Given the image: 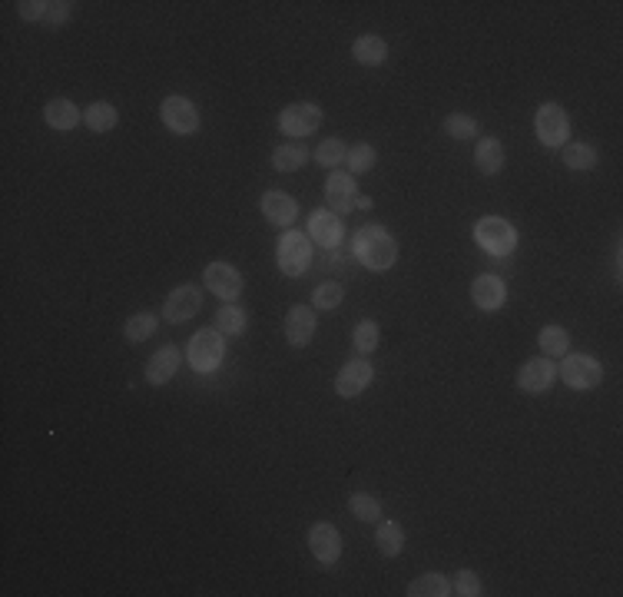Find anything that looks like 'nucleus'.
Listing matches in <instances>:
<instances>
[{"label":"nucleus","mask_w":623,"mask_h":597,"mask_svg":"<svg viewBox=\"0 0 623 597\" xmlns=\"http://www.w3.org/2000/svg\"><path fill=\"white\" fill-rule=\"evenodd\" d=\"M451 594H461V597H477L481 594V577L474 571H458L451 577Z\"/></svg>","instance_id":"37"},{"label":"nucleus","mask_w":623,"mask_h":597,"mask_svg":"<svg viewBox=\"0 0 623 597\" xmlns=\"http://www.w3.org/2000/svg\"><path fill=\"white\" fill-rule=\"evenodd\" d=\"M474 242H477L487 255H511L514 246H517V232H514V226L508 219L485 216V219H477V226H474Z\"/></svg>","instance_id":"3"},{"label":"nucleus","mask_w":623,"mask_h":597,"mask_svg":"<svg viewBox=\"0 0 623 597\" xmlns=\"http://www.w3.org/2000/svg\"><path fill=\"white\" fill-rule=\"evenodd\" d=\"M160 116L166 130H173L179 137H189V133H196L200 130V110H196V103L186 100V97H166L160 103Z\"/></svg>","instance_id":"8"},{"label":"nucleus","mask_w":623,"mask_h":597,"mask_svg":"<svg viewBox=\"0 0 623 597\" xmlns=\"http://www.w3.org/2000/svg\"><path fill=\"white\" fill-rule=\"evenodd\" d=\"M372 379H375V372H372V365H368V358L359 356L342 365V372H338V379H335V392L342 395V398H359V395L372 385Z\"/></svg>","instance_id":"14"},{"label":"nucleus","mask_w":623,"mask_h":597,"mask_svg":"<svg viewBox=\"0 0 623 597\" xmlns=\"http://www.w3.org/2000/svg\"><path fill=\"white\" fill-rule=\"evenodd\" d=\"M83 123H87L93 133H106V130H113L116 123H120V114H116V106L113 103H90L87 110H83Z\"/></svg>","instance_id":"25"},{"label":"nucleus","mask_w":623,"mask_h":597,"mask_svg":"<svg viewBox=\"0 0 623 597\" xmlns=\"http://www.w3.org/2000/svg\"><path fill=\"white\" fill-rule=\"evenodd\" d=\"M43 120H47L53 130L67 133V130H74L76 123L83 120V114L76 110L74 100H67V97H57V100H51L47 106H43Z\"/></svg>","instance_id":"21"},{"label":"nucleus","mask_w":623,"mask_h":597,"mask_svg":"<svg viewBox=\"0 0 623 597\" xmlns=\"http://www.w3.org/2000/svg\"><path fill=\"white\" fill-rule=\"evenodd\" d=\"M557 375L571 385L573 392H587V389H597L600 381H603V365L594 356L577 352V356H564Z\"/></svg>","instance_id":"6"},{"label":"nucleus","mask_w":623,"mask_h":597,"mask_svg":"<svg viewBox=\"0 0 623 597\" xmlns=\"http://www.w3.org/2000/svg\"><path fill=\"white\" fill-rule=\"evenodd\" d=\"M202 309V289L200 286H176L173 293L166 295V302H162V316L170 318V322H189L193 316H200Z\"/></svg>","instance_id":"11"},{"label":"nucleus","mask_w":623,"mask_h":597,"mask_svg":"<svg viewBox=\"0 0 623 597\" xmlns=\"http://www.w3.org/2000/svg\"><path fill=\"white\" fill-rule=\"evenodd\" d=\"M202 279H206V289L216 299H223V302H233L242 293V272L236 266H229V263H209L206 272H202Z\"/></svg>","instance_id":"12"},{"label":"nucleus","mask_w":623,"mask_h":597,"mask_svg":"<svg viewBox=\"0 0 623 597\" xmlns=\"http://www.w3.org/2000/svg\"><path fill=\"white\" fill-rule=\"evenodd\" d=\"M537 345H540V352L548 358H561L571 349V335H567L564 326H544L540 335H537Z\"/></svg>","instance_id":"26"},{"label":"nucleus","mask_w":623,"mask_h":597,"mask_svg":"<svg viewBox=\"0 0 623 597\" xmlns=\"http://www.w3.org/2000/svg\"><path fill=\"white\" fill-rule=\"evenodd\" d=\"M156 326H160V322H156L153 312H137L133 318H126V326H123L126 342H146L153 332H156Z\"/></svg>","instance_id":"31"},{"label":"nucleus","mask_w":623,"mask_h":597,"mask_svg":"<svg viewBox=\"0 0 623 597\" xmlns=\"http://www.w3.org/2000/svg\"><path fill=\"white\" fill-rule=\"evenodd\" d=\"M451 581L445 574H422L408 585V597H448Z\"/></svg>","instance_id":"27"},{"label":"nucleus","mask_w":623,"mask_h":597,"mask_svg":"<svg viewBox=\"0 0 623 597\" xmlns=\"http://www.w3.org/2000/svg\"><path fill=\"white\" fill-rule=\"evenodd\" d=\"M375 545L385 558H398L401 547H405V528L398 522H378V531H375Z\"/></svg>","instance_id":"24"},{"label":"nucleus","mask_w":623,"mask_h":597,"mask_svg":"<svg viewBox=\"0 0 623 597\" xmlns=\"http://www.w3.org/2000/svg\"><path fill=\"white\" fill-rule=\"evenodd\" d=\"M351 255L362 263L365 269H372V272H385L398 263V242L395 236L388 232L385 226H365L355 232V242H351Z\"/></svg>","instance_id":"1"},{"label":"nucleus","mask_w":623,"mask_h":597,"mask_svg":"<svg viewBox=\"0 0 623 597\" xmlns=\"http://www.w3.org/2000/svg\"><path fill=\"white\" fill-rule=\"evenodd\" d=\"M355 209H372V200H368V196H359V200H355Z\"/></svg>","instance_id":"40"},{"label":"nucleus","mask_w":623,"mask_h":597,"mask_svg":"<svg viewBox=\"0 0 623 597\" xmlns=\"http://www.w3.org/2000/svg\"><path fill=\"white\" fill-rule=\"evenodd\" d=\"M375 160H378V153H375V146H368V143H355V146H349V153H345V166H349L351 177L372 173Z\"/></svg>","instance_id":"30"},{"label":"nucleus","mask_w":623,"mask_h":597,"mask_svg":"<svg viewBox=\"0 0 623 597\" xmlns=\"http://www.w3.org/2000/svg\"><path fill=\"white\" fill-rule=\"evenodd\" d=\"M70 13H74V4L70 0H51L47 4V24H67L70 20Z\"/></svg>","instance_id":"39"},{"label":"nucleus","mask_w":623,"mask_h":597,"mask_svg":"<svg viewBox=\"0 0 623 597\" xmlns=\"http://www.w3.org/2000/svg\"><path fill=\"white\" fill-rule=\"evenodd\" d=\"M561 150H564V163L571 166V169H594L597 166V150L590 143H567Z\"/></svg>","instance_id":"33"},{"label":"nucleus","mask_w":623,"mask_h":597,"mask_svg":"<svg viewBox=\"0 0 623 597\" xmlns=\"http://www.w3.org/2000/svg\"><path fill=\"white\" fill-rule=\"evenodd\" d=\"M345 153H349V146H345V140H338V137H328V140H322L319 146H315V163L325 166V169H332L335 173V166L345 163Z\"/></svg>","instance_id":"29"},{"label":"nucleus","mask_w":623,"mask_h":597,"mask_svg":"<svg viewBox=\"0 0 623 597\" xmlns=\"http://www.w3.org/2000/svg\"><path fill=\"white\" fill-rule=\"evenodd\" d=\"M355 60L362 67H382L388 60V43L382 37H375V34H362V37L355 40Z\"/></svg>","instance_id":"22"},{"label":"nucleus","mask_w":623,"mask_h":597,"mask_svg":"<svg viewBox=\"0 0 623 597\" xmlns=\"http://www.w3.org/2000/svg\"><path fill=\"white\" fill-rule=\"evenodd\" d=\"M259 206H262V216L279 229H288L292 223H296V216H299V203L282 190H269L265 196H262Z\"/></svg>","instance_id":"16"},{"label":"nucleus","mask_w":623,"mask_h":597,"mask_svg":"<svg viewBox=\"0 0 623 597\" xmlns=\"http://www.w3.org/2000/svg\"><path fill=\"white\" fill-rule=\"evenodd\" d=\"M309 236L315 246H322V249H335L342 236H345V226H342V219L325 206V209H315L309 219Z\"/></svg>","instance_id":"15"},{"label":"nucleus","mask_w":623,"mask_h":597,"mask_svg":"<svg viewBox=\"0 0 623 597\" xmlns=\"http://www.w3.org/2000/svg\"><path fill=\"white\" fill-rule=\"evenodd\" d=\"M471 299L477 309H485V312H498L501 305L508 302V286H504V279H498V276H477V279L471 282Z\"/></svg>","instance_id":"18"},{"label":"nucleus","mask_w":623,"mask_h":597,"mask_svg":"<svg viewBox=\"0 0 623 597\" xmlns=\"http://www.w3.org/2000/svg\"><path fill=\"white\" fill-rule=\"evenodd\" d=\"M534 130H537V140L544 143L548 150L567 146L571 123H567V114H564L561 103H540V110H537V116H534Z\"/></svg>","instance_id":"4"},{"label":"nucleus","mask_w":623,"mask_h":597,"mask_svg":"<svg viewBox=\"0 0 623 597\" xmlns=\"http://www.w3.org/2000/svg\"><path fill=\"white\" fill-rule=\"evenodd\" d=\"M223 332L219 329H200L193 339H189V345H186V358H189V365L196 372H212L219 362H223Z\"/></svg>","instance_id":"5"},{"label":"nucleus","mask_w":623,"mask_h":597,"mask_svg":"<svg viewBox=\"0 0 623 597\" xmlns=\"http://www.w3.org/2000/svg\"><path fill=\"white\" fill-rule=\"evenodd\" d=\"M342 299H345V289H342L338 282H322V286L315 289V295H312V305H315V309H338Z\"/></svg>","instance_id":"36"},{"label":"nucleus","mask_w":623,"mask_h":597,"mask_svg":"<svg viewBox=\"0 0 623 597\" xmlns=\"http://www.w3.org/2000/svg\"><path fill=\"white\" fill-rule=\"evenodd\" d=\"M309 547L322 568H332L342 558V534L332 522H315L309 528Z\"/></svg>","instance_id":"9"},{"label":"nucleus","mask_w":623,"mask_h":597,"mask_svg":"<svg viewBox=\"0 0 623 597\" xmlns=\"http://www.w3.org/2000/svg\"><path fill=\"white\" fill-rule=\"evenodd\" d=\"M474 166H477L485 177H498L501 169H504V146H501L498 137L477 140V146H474Z\"/></svg>","instance_id":"20"},{"label":"nucleus","mask_w":623,"mask_h":597,"mask_svg":"<svg viewBox=\"0 0 623 597\" xmlns=\"http://www.w3.org/2000/svg\"><path fill=\"white\" fill-rule=\"evenodd\" d=\"M179 369V349L176 345H162L160 352L146 362V381L150 385H166Z\"/></svg>","instance_id":"19"},{"label":"nucleus","mask_w":623,"mask_h":597,"mask_svg":"<svg viewBox=\"0 0 623 597\" xmlns=\"http://www.w3.org/2000/svg\"><path fill=\"white\" fill-rule=\"evenodd\" d=\"M349 508H351V515H355L359 522H365V524L382 522V505H378V498H375V495L355 491V495L349 498Z\"/></svg>","instance_id":"32"},{"label":"nucleus","mask_w":623,"mask_h":597,"mask_svg":"<svg viewBox=\"0 0 623 597\" xmlns=\"http://www.w3.org/2000/svg\"><path fill=\"white\" fill-rule=\"evenodd\" d=\"M216 329L223 335H233V339L242 335L246 332V309H239L236 302H223L216 312Z\"/></svg>","instance_id":"28"},{"label":"nucleus","mask_w":623,"mask_h":597,"mask_svg":"<svg viewBox=\"0 0 623 597\" xmlns=\"http://www.w3.org/2000/svg\"><path fill=\"white\" fill-rule=\"evenodd\" d=\"M557 379V365H554V358L540 356V358H527L517 372V389L527 395H540L548 392L550 385Z\"/></svg>","instance_id":"13"},{"label":"nucleus","mask_w":623,"mask_h":597,"mask_svg":"<svg viewBox=\"0 0 623 597\" xmlns=\"http://www.w3.org/2000/svg\"><path fill=\"white\" fill-rule=\"evenodd\" d=\"M351 342H355V352L362 358H368L378 349V326H375L372 318H362L359 326H355V335H351Z\"/></svg>","instance_id":"34"},{"label":"nucleus","mask_w":623,"mask_h":597,"mask_svg":"<svg viewBox=\"0 0 623 597\" xmlns=\"http://www.w3.org/2000/svg\"><path fill=\"white\" fill-rule=\"evenodd\" d=\"M315 309L312 305H292L286 316V339L292 349H302V345L312 342V335H315Z\"/></svg>","instance_id":"17"},{"label":"nucleus","mask_w":623,"mask_h":597,"mask_svg":"<svg viewBox=\"0 0 623 597\" xmlns=\"http://www.w3.org/2000/svg\"><path fill=\"white\" fill-rule=\"evenodd\" d=\"M275 263H279V269H282L286 276H292V279L302 276L312 263L309 236L299 232V229H286V232L279 236V242H275Z\"/></svg>","instance_id":"2"},{"label":"nucleus","mask_w":623,"mask_h":597,"mask_svg":"<svg viewBox=\"0 0 623 597\" xmlns=\"http://www.w3.org/2000/svg\"><path fill=\"white\" fill-rule=\"evenodd\" d=\"M445 133H448L451 140H471L474 133H477V120L468 114H451L445 120Z\"/></svg>","instance_id":"35"},{"label":"nucleus","mask_w":623,"mask_h":597,"mask_svg":"<svg viewBox=\"0 0 623 597\" xmlns=\"http://www.w3.org/2000/svg\"><path fill=\"white\" fill-rule=\"evenodd\" d=\"M17 13L20 20H47V0H20Z\"/></svg>","instance_id":"38"},{"label":"nucleus","mask_w":623,"mask_h":597,"mask_svg":"<svg viewBox=\"0 0 623 597\" xmlns=\"http://www.w3.org/2000/svg\"><path fill=\"white\" fill-rule=\"evenodd\" d=\"M355 200H359V190H355V177L351 173H328L325 179V206L335 213V216H349L355 209Z\"/></svg>","instance_id":"10"},{"label":"nucleus","mask_w":623,"mask_h":597,"mask_svg":"<svg viewBox=\"0 0 623 597\" xmlns=\"http://www.w3.org/2000/svg\"><path fill=\"white\" fill-rule=\"evenodd\" d=\"M309 163V146L305 143H282L279 150L272 153V166L279 173H296Z\"/></svg>","instance_id":"23"},{"label":"nucleus","mask_w":623,"mask_h":597,"mask_svg":"<svg viewBox=\"0 0 623 597\" xmlns=\"http://www.w3.org/2000/svg\"><path fill=\"white\" fill-rule=\"evenodd\" d=\"M319 127H322V106L319 103H288L279 114V130L292 140L312 137Z\"/></svg>","instance_id":"7"}]
</instances>
